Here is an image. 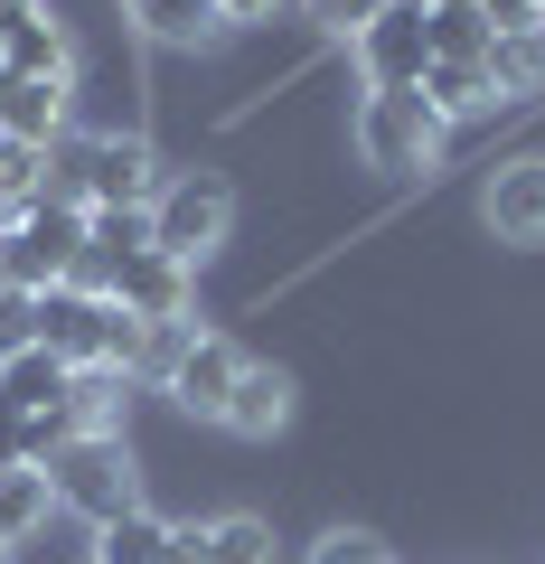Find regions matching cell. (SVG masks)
Here are the masks:
<instances>
[{
  "mask_svg": "<svg viewBox=\"0 0 545 564\" xmlns=\"http://www.w3.org/2000/svg\"><path fill=\"white\" fill-rule=\"evenodd\" d=\"M47 489H57V508H66V518H85V527L122 518V508H142L132 443H122V433H66L57 462H47Z\"/></svg>",
  "mask_w": 545,
  "mask_h": 564,
  "instance_id": "6da1fadb",
  "label": "cell"
},
{
  "mask_svg": "<svg viewBox=\"0 0 545 564\" xmlns=\"http://www.w3.org/2000/svg\"><path fill=\"white\" fill-rule=\"evenodd\" d=\"M443 132L451 122L424 104V85H367V104H358V161L367 170L414 180V170L443 161Z\"/></svg>",
  "mask_w": 545,
  "mask_h": 564,
  "instance_id": "7a4b0ae2",
  "label": "cell"
},
{
  "mask_svg": "<svg viewBox=\"0 0 545 564\" xmlns=\"http://www.w3.org/2000/svg\"><path fill=\"white\" fill-rule=\"evenodd\" d=\"M76 254H85V207H66V198H29L20 217L0 226V282L10 292L76 282Z\"/></svg>",
  "mask_w": 545,
  "mask_h": 564,
  "instance_id": "3957f363",
  "label": "cell"
},
{
  "mask_svg": "<svg viewBox=\"0 0 545 564\" xmlns=\"http://www.w3.org/2000/svg\"><path fill=\"white\" fill-rule=\"evenodd\" d=\"M226 226H236V188H226L217 170H170L161 198H151V254H170V263L198 273L226 245Z\"/></svg>",
  "mask_w": 545,
  "mask_h": 564,
  "instance_id": "277c9868",
  "label": "cell"
},
{
  "mask_svg": "<svg viewBox=\"0 0 545 564\" xmlns=\"http://www.w3.org/2000/svg\"><path fill=\"white\" fill-rule=\"evenodd\" d=\"M170 170L142 132H85V217H151Z\"/></svg>",
  "mask_w": 545,
  "mask_h": 564,
  "instance_id": "5b68a950",
  "label": "cell"
},
{
  "mask_svg": "<svg viewBox=\"0 0 545 564\" xmlns=\"http://www.w3.org/2000/svg\"><path fill=\"white\" fill-rule=\"evenodd\" d=\"M236 377H244V348H236V339H217V329H188L179 358H170V377H161V395L179 404V414H198V423H226V395H236Z\"/></svg>",
  "mask_w": 545,
  "mask_h": 564,
  "instance_id": "8992f818",
  "label": "cell"
},
{
  "mask_svg": "<svg viewBox=\"0 0 545 564\" xmlns=\"http://www.w3.org/2000/svg\"><path fill=\"white\" fill-rule=\"evenodd\" d=\"M480 226L499 245H545V151H517L480 180Z\"/></svg>",
  "mask_w": 545,
  "mask_h": 564,
  "instance_id": "52a82bcc",
  "label": "cell"
},
{
  "mask_svg": "<svg viewBox=\"0 0 545 564\" xmlns=\"http://www.w3.org/2000/svg\"><path fill=\"white\" fill-rule=\"evenodd\" d=\"M358 66H367V85H424V76H433L424 0H395L377 29H358Z\"/></svg>",
  "mask_w": 545,
  "mask_h": 564,
  "instance_id": "ba28073f",
  "label": "cell"
},
{
  "mask_svg": "<svg viewBox=\"0 0 545 564\" xmlns=\"http://www.w3.org/2000/svg\"><path fill=\"white\" fill-rule=\"evenodd\" d=\"M57 132H66V76H0V141L47 151Z\"/></svg>",
  "mask_w": 545,
  "mask_h": 564,
  "instance_id": "9c48e42d",
  "label": "cell"
},
{
  "mask_svg": "<svg viewBox=\"0 0 545 564\" xmlns=\"http://www.w3.org/2000/svg\"><path fill=\"white\" fill-rule=\"evenodd\" d=\"M283 423H292V377L263 367V358H244L236 395H226V433H236V443H273Z\"/></svg>",
  "mask_w": 545,
  "mask_h": 564,
  "instance_id": "30bf717a",
  "label": "cell"
},
{
  "mask_svg": "<svg viewBox=\"0 0 545 564\" xmlns=\"http://www.w3.org/2000/svg\"><path fill=\"white\" fill-rule=\"evenodd\" d=\"M0 76H66V29L47 20L39 0L0 10Z\"/></svg>",
  "mask_w": 545,
  "mask_h": 564,
  "instance_id": "8fae6325",
  "label": "cell"
},
{
  "mask_svg": "<svg viewBox=\"0 0 545 564\" xmlns=\"http://www.w3.org/2000/svg\"><path fill=\"white\" fill-rule=\"evenodd\" d=\"M113 302L132 311V321H188V263L170 254H132L113 273Z\"/></svg>",
  "mask_w": 545,
  "mask_h": 564,
  "instance_id": "7c38bea8",
  "label": "cell"
},
{
  "mask_svg": "<svg viewBox=\"0 0 545 564\" xmlns=\"http://www.w3.org/2000/svg\"><path fill=\"white\" fill-rule=\"evenodd\" d=\"M122 10H132V29H142L151 47H217L226 39L217 0H122Z\"/></svg>",
  "mask_w": 545,
  "mask_h": 564,
  "instance_id": "4fadbf2b",
  "label": "cell"
},
{
  "mask_svg": "<svg viewBox=\"0 0 545 564\" xmlns=\"http://www.w3.org/2000/svg\"><path fill=\"white\" fill-rule=\"evenodd\" d=\"M66 386H76V367H66L57 348H20V358H0V404H10V414H57Z\"/></svg>",
  "mask_w": 545,
  "mask_h": 564,
  "instance_id": "5bb4252c",
  "label": "cell"
},
{
  "mask_svg": "<svg viewBox=\"0 0 545 564\" xmlns=\"http://www.w3.org/2000/svg\"><path fill=\"white\" fill-rule=\"evenodd\" d=\"M170 536H179V518H161V508H122V518L95 527V564H170Z\"/></svg>",
  "mask_w": 545,
  "mask_h": 564,
  "instance_id": "9a60e30c",
  "label": "cell"
},
{
  "mask_svg": "<svg viewBox=\"0 0 545 564\" xmlns=\"http://www.w3.org/2000/svg\"><path fill=\"white\" fill-rule=\"evenodd\" d=\"M424 104L443 122H461V113H489V104H508V95H499V76H489V57H433Z\"/></svg>",
  "mask_w": 545,
  "mask_h": 564,
  "instance_id": "2e32d148",
  "label": "cell"
},
{
  "mask_svg": "<svg viewBox=\"0 0 545 564\" xmlns=\"http://www.w3.org/2000/svg\"><path fill=\"white\" fill-rule=\"evenodd\" d=\"M47 508H57L47 470H0V545H29L47 527Z\"/></svg>",
  "mask_w": 545,
  "mask_h": 564,
  "instance_id": "e0dca14e",
  "label": "cell"
},
{
  "mask_svg": "<svg viewBox=\"0 0 545 564\" xmlns=\"http://www.w3.org/2000/svg\"><path fill=\"white\" fill-rule=\"evenodd\" d=\"M489 76H499L508 104L536 95V85H545V39H499V47H489Z\"/></svg>",
  "mask_w": 545,
  "mask_h": 564,
  "instance_id": "ac0fdd59",
  "label": "cell"
},
{
  "mask_svg": "<svg viewBox=\"0 0 545 564\" xmlns=\"http://www.w3.org/2000/svg\"><path fill=\"white\" fill-rule=\"evenodd\" d=\"M207 564H273V527L263 518H217L207 527Z\"/></svg>",
  "mask_w": 545,
  "mask_h": 564,
  "instance_id": "d6986e66",
  "label": "cell"
},
{
  "mask_svg": "<svg viewBox=\"0 0 545 564\" xmlns=\"http://www.w3.org/2000/svg\"><path fill=\"white\" fill-rule=\"evenodd\" d=\"M424 29H433V57H489V20L480 10H424Z\"/></svg>",
  "mask_w": 545,
  "mask_h": 564,
  "instance_id": "ffe728a7",
  "label": "cell"
},
{
  "mask_svg": "<svg viewBox=\"0 0 545 564\" xmlns=\"http://www.w3.org/2000/svg\"><path fill=\"white\" fill-rule=\"evenodd\" d=\"M310 564H395V555H385L377 527H329V536L310 545Z\"/></svg>",
  "mask_w": 545,
  "mask_h": 564,
  "instance_id": "44dd1931",
  "label": "cell"
},
{
  "mask_svg": "<svg viewBox=\"0 0 545 564\" xmlns=\"http://www.w3.org/2000/svg\"><path fill=\"white\" fill-rule=\"evenodd\" d=\"M20 348H39V292L0 282V358H20Z\"/></svg>",
  "mask_w": 545,
  "mask_h": 564,
  "instance_id": "7402d4cb",
  "label": "cell"
},
{
  "mask_svg": "<svg viewBox=\"0 0 545 564\" xmlns=\"http://www.w3.org/2000/svg\"><path fill=\"white\" fill-rule=\"evenodd\" d=\"M302 10L329 29V39H358V29H377L385 10H395V0H302Z\"/></svg>",
  "mask_w": 545,
  "mask_h": 564,
  "instance_id": "603a6c76",
  "label": "cell"
},
{
  "mask_svg": "<svg viewBox=\"0 0 545 564\" xmlns=\"http://www.w3.org/2000/svg\"><path fill=\"white\" fill-rule=\"evenodd\" d=\"M489 39H545V0H480Z\"/></svg>",
  "mask_w": 545,
  "mask_h": 564,
  "instance_id": "cb8c5ba5",
  "label": "cell"
},
{
  "mask_svg": "<svg viewBox=\"0 0 545 564\" xmlns=\"http://www.w3.org/2000/svg\"><path fill=\"white\" fill-rule=\"evenodd\" d=\"M170 564H207V527H179L170 536Z\"/></svg>",
  "mask_w": 545,
  "mask_h": 564,
  "instance_id": "d4e9b609",
  "label": "cell"
},
{
  "mask_svg": "<svg viewBox=\"0 0 545 564\" xmlns=\"http://www.w3.org/2000/svg\"><path fill=\"white\" fill-rule=\"evenodd\" d=\"M226 10V29H244V20H273V0H217Z\"/></svg>",
  "mask_w": 545,
  "mask_h": 564,
  "instance_id": "484cf974",
  "label": "cell"
},
{
  "mask_svg": "<svg viewBox=\"0 0 545 564\" xmlns=\"http://www.w3.org/2000/svg\"><path fill=\"white\" fill-rule=\"evenodd\" d=\"M0 564H20V545H0Z\"/></svg>",
  "mask_w": 545,
  "mask_h": 564,
  "instance_id": "4316f807",
  "label": "cell"
},
{
  "mask_svg": "<svg viewBox=\"0 0 545 564\" xmlns=\"http://www.w3.org/2000/svg\"><path fill=\"white\" fill-rule=\"evenodd\" d=\"M0 10H20V0H0Z\"/></svg>",
  "mask_w": 545,
  "mask_h": 564,
  "instance_id": "83f0119b",
  "label": "cell"
}]
</instances>
